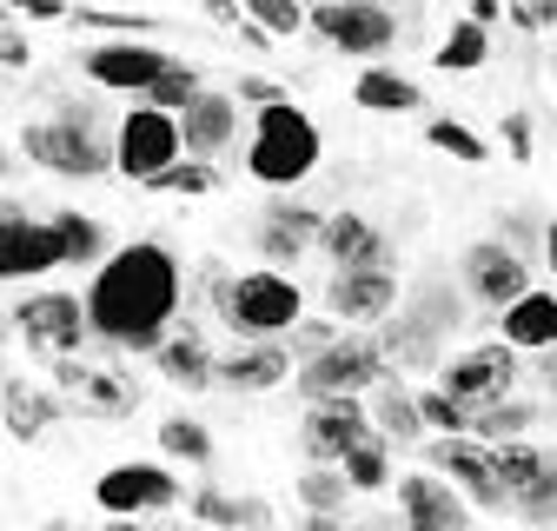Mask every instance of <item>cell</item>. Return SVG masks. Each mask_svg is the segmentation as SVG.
Instances as JSON below:
<instances>
[{"mask_svg": "<svg viewBox=\"0 0 557 531\" xmlns=\"http://www.w3.org/2000/svg\"><path fill=\"white\" fill-rule=\"evenodd\" d=\"M186 273L166 239H126L100 259V273L87 286V312H94V339L120 346V353H153L173 312H180Z\"/></svg>", "mask_w": 557, "mask_h": 531, "instance_id": "obj_1", "label": "cell"}, {"mask_svg": "<svg viewBox=\"0 0 557 531\" xmlns=\"http://www.w3.org/2000/svg\"><path fill=\"white\" fill-rule=\"evenodd\" d=\"M206 299H213V312L239 332V339H286V332L306 319V293H299V280H286L278 266L265 259L259 273H206Z\"/></svg>", "mask_w": 557, "mask_h": 531, "instance_id": "obj_2", "label": "cell"}, {"mask_svg": "<svg viewBox=\"0 0 557 531\" xmlns=\"http://www.w3.org/2000/svg\"><path fill=\"white\" fill-rule=\"evenodd\" d=\"M312 166H319V126H312V113L293 107V94L259 107L252 140H246V173L259 186H299V180H312Z\"/></svg>", "mask_w": 557, "mask_h": 531, "instance_id": "obj_3", "label": "cell"}, {"mask_svg": "<svg viewBox=\"0 0 557 531\" xmlns=\"http://www.w3.org/2000/svg\"><path fill=\"white\" fill-rule=\"evenodd\" d=\"M21 153L60 180H100V173H120L113 166V140H100L94 133V113L87 107H66L53 120H34L21 126Z\"/></svg>", "mask_w": 557, "mask_h": 531, "instance_id": "obj_4", "label": "cell"}, {"mask_svg": "<svg viewBox=\"0 0 557 531\" xmlns=\"http://www.w3.org/2000/svg\"><path fill=\"white\" fill-rule=\"evenodd\" d=\"M385 372H392L385 339H372V332H338V339H332L325 353L299 359L293 385H299L306 398H332V392H372Z\"/></svg>", "mask_w": 557, "mask_h": 531, "instance_id": "obj_5", "label": "cell"}, {"mask_svg": "<svg viewBox=\"0 0 557 531\" xmlns=\"http://www.w3.org/2000/svg\"><path fill=\"white\" fill-rule=\"evenodd\" d=\"M8 319H14V332L27 339V353L47 359V366L94 346V312H87V299H74V293H27V299H14Z\"/></svg>", "mask_w": 557, "mask_h": 531, "instance_id": "obj_6", "label": "cell"}, {"mask_svg": "<svg viewBox=\"0 0 557 531\" xmlns=\"http://www.w3.org/2000/svg\"><path fill=\"white\" fill-rule=\"evenodd\" d=\"M180 153H186L180 113H173V107H153V100H139V107L120 120V133H113V166H120V180H133V186H147L153 173H166Z\"/></svg>", "mask_w": 557, "mask_h": 531, "instance_id": "obj_7", "label": "cell"}, {"mask_svg": "<svg viewBox=\"0 0 557 531\" xmlns=\"http://www.w3.org/2000/svg\"><path fill=\"white\" fill-rule=\"evenodd\" d=\"M173 66V53L160 47V34H107L100 47H87L81 53V74L94 81V87H107V94H147L160 74Z\"/></svg>", "mask_w": 557, "mask_h": 531, "instance_id": "obj_8", "label": "cell"}, {"mask_svg": "<svg viewBox=\"0 0 557 531\" xmlns=\"http://www.w3.org/2000/svg\"><path fill=\"white\" fill-rule=\"evenodd\" d=\"M425 465H438V472H445L478 511H511V485L498 479L492 439H478V432H438V439L425 445Z\"/></svg>", "mask_w": 557, "mask_h": 531, "instance_id": "obj_9", "label": "cell"}, {"mask_svg": "<svg viewBox=\"0 0 557 531\" xmlns=\"http://www.w3.org/2000/svg\"><path fill=\"white\" fill-rule=\"evenodd\" d=\"M53 385L74 398L81 412H94V419H133L139 412V379L126 366H113V359H94V353L53 359Z\"/></svg>", "mask_w": 557, "mask_h": 531, "instance_id": "obj_10", "label": "cell"}, {"mask_svg": "<svg viewBox=\"0 0 557 531\" xmlns=\"http://www.w3.org/2000/svg\"><path fill=\"white\" fill-rule=\"evenodd\" d=\"M94 505L107 518H153V511H173L180 505V479L153 458H126V465H107L94 479Z\"/></svg>", "mask_w": 557, "mask_h": 531, "instance_id": "obj_11", "label": "cell"}, {"mask_svg": "<svg viewBox=\"0 0 557 531\" xmlns=\"http://www.w3.org/2000/svg\"><path fill=\"white\" fill-rule=\"evenodd\" d=\"M366 432H379V419H372V406H366V392H332V398H312V406H306L299 452H306L312 465H338Z\"/></svg>", "mask_w": 557, "mask_h": 531, "instance_id": "obj_12", "label": "cell"}, {"mask_svg": "<svg viewBox=\"0 0 557 531\" xmlns=\"http://www.w3.org/2000/svg\"><path fill=\"white\" fill-rule=\"evenodd\" d=\"M312 34L332 53H385L398 40V14L385 0H312Z\"/></svg>", "mask_w": 557, "mask_h": 531, "instance_id": "obj_13", "label": "cell"}, {"mask_svg": "<svg viewBox=\"0 0 557 531\" xmlns=\"http://www.w3.org/2000/svg\"><path fill=\"white\" fill-rule=\"evenodd\" d=\"M438 385L458 392L465 406H492V398H511L518 392V346L511 339H492V346H465L438 366Z\"/></svg>", "mask_w": 557, "mask_h": 531, "instance_id": "obj_14", "label": "cell"}, {"mask_svg": "<svg viewBox=\"0 0 557 531\" xmlns=\"http://www.w3.org/2000/svg\"><path fill=\"white\" fill-rule=\"evenodd\" d=\"M458 273H465V293L478 306H492V312H505L518 293H531V266H524V252L505 233L498 239H471L458 252Z\"/></svg>", "mask_w": 557, "mask_h": 531, "instance_id": "obj_15", "label": "cell"}, {"mask_svg": "<svg viewBox=\"0 0 557 531\" xmlns=\"http://www.w3.org/2000/svg\"><path fill=\"white\" fill-rule=\"evenodd\" d=\"M398 299L405 286L392 266H332V280H325V312H338L345 325H385Z\"/></svg>", "mask_w": 557, "mask_h": 531, "instance_id": "obj_16", "label": "cell"}, {"mask_svg": "<svg viewBox=\"0 0 557 531\" xmlns=\"http://www.w3.org/2000/svg\"><path fill=\"white\" fill-rule=\"evenodd\" d=\"M53 266H66L60 226L53 220H27L8 199V213H0V273L8 280H40V273H53Z\"/></svg>", "mask_w": 557, "mask_h": 531, "instance_id": "obj_17", "label": "cell"}, {"mask_svg": "<svg viewBox=\"0 0 557 531\" xmlns=\"http://www.w3.org/2000/svg\"><path fill=\"white\" fill-rule=\"evenodd\" d=\"M319 226H325L319 207L293 199V186H272V199L259 207V252H265L272 266H299L306 246H319Z\"/></svg>", "mask_w": 557, "mask_h": 531, "instance_id": "obj_18", "label": "cell"}, {"mask_svg": "<svg viewBox=\"0 0 557 531\" xmlns=\"http://www.w3.org/2000/svg\"><path fill=\"white\" fill-rule=\"evenodd\" d=\"M471 511H478V505L438 472V465H425V472H405V479H398V518H405L411 531H465Z\"/></svg>", "mask_w": 557, "mask_h": 531, "instance_id": "obj_19", "label": "cell"}, {"mask_svg": "<svg viewBox=\"0 0 557 531\" xmlns=\"http://www.w3.org/2000/svg\"><path fill=\"white\" fill-rule=\"evenodd\" d=\"M293 372H299V353L286 339H239L220 359V385L226 392H278Z\"/></svg>", "mask_w": 557, "mask_h": 531, "instance_id": "obj_20", "label": "cell"}, {"mask_svg": "<svg viewBox=\"0 0 557 531\" xmlns=\"http://www.w3.org/2000/svg\"><path fill=\"white\" fill-rule=\"evenodd\" d=\"M239 94H220V87H206L199 100H186L180 107V133H186V153H199V160H213V153H226L233 140H239Z\"/></svg>", "mask_w": 557, "mask_h": 531, "instance_id": "obj_21", "label": "cell"}, {"mask_svg": "<svg viewBox=\"0 0 557 531\" xmlns=\"http://www.w3.org/2000/svg\"><path fill=\"white\" fill-rule=\"evenodd\" d=\"M74 406L60 385L53 392H34L21 372H8V385H0V412H8V439L14 445H34V439H47L53 425H60V412Z\"/></svg>", "mask_w": 557, "mask_h": 531, "instance_id": "obj_22", "label": "cell"}, {"mask_svg": "<svg viewBox=\"0 0 557 531\" xmlns=\"http://www.w3.org/2000/svg\"><path fill=\"white\" fill-rule=\"evenodd\" d=\"M319 252H325L332 266H392V239H385L366 213H325Z\"/></svg>", "mask_w": 557, "mask_h": 531, "instance_id": "obj_23", "label": "cell"}, {"mask_svg": "<svg viewBox=\"0 0 557 531\" xmlns=\"http://www.w3.org/2000/svg\"><path fill=\"white\" fill-rule=\"evenodd\" d=\"M153 366H160V379H166V385H180V392H206V385H220V359L206 353L199 332H166V339L153 346Z\"/></svg>", "mask_w": 557, "mask_h": 531, "instance_id": "obj_24", "label": "cell"}, {"mask_svg": "<svg viewBox=\"0 0 557 531\" xmlns=\"http://www.w3.org/2000/svg\"><path fill=\"white\" fill-rule=\"evenodd\" d=\"M366 398H372V419H379V432H385L392 445H418V439L432 432V425H425V406H418V392H411L398 372H385Z\"/></svg>", "mask_w": 557, "mask_h": 531, "instance_id": "obj_25", "label": "cell"}, {"mask_svg": "<svg viewBox=\"0 0 557 531\" xmlns=\"http://www.w3.org/2000/svg\"><path fill=\"white\" fill-rule=\"evenodd\" d=\"M498 325H505V339L518 346V353H544V346H557V293H518L505 312H498Z\"/></svg>", "mask_w": 557, "mask_h": 531, "instance_id": "obj_26", "label": "cell"}, {"mask_svg": "<svg viewBox=\"0 0 557 531\" xmlns=\"http://www.w3.org/2000/svg\"><path fill=\"white\" fill-rule=\"evenodd\" d=\"M352 107H366V113H418V107H425V87H418L411 74H398V66H366V74L352 81Z\"/></svg>", "mask_w": 557, "mask_h": 531, "instance_id": "obj_27", "label": "cell"}, {"mask_svg": "<svg viewBox=\"0 0 557 531\" xmlns=\"http://www.w3.org/2000/svg\"><path fill=\"white\" fill-rule=\"evenodd\" d=\"M338 465H345V479H352V492H359V498H372V492H385V485H392V439H385V432H366L352 452L338 458Z\"/></svg>", "mask_w": 557, "mask_h": 531, "instance_id": "obj_28", "label": "cell"}, {"mask_svg": "<svg viewBox=\"0 0 557 531\" xmlns=\"http://www.w3.org/2000/svg\"><path fill=\"white\" fill-rule=\"evenodd\" d=\"M147 193H160V199H206V193H220V166L199 160V153H186V160H173L166 173H153Z\"/></svg>", "mask_w": 557, "mask_h": 531, "instance_id": "obj_29", "label": "cell"}, {"mask_svg": "<svg viewBox=\"0 0 557 531\" xmlns=\"http://www.w3.org/2000/svg\"><path fill=\"white\" fill-rule=\"evenodd\" d=\"M484 60H492V27L465 14V21L438 40V66H445V74H478Z\"/></svg>", "mask_w": 557, "mask_h": 531, "instance_id": "obj_30", "label": "cell"}, {"mask_svg": "<svg viewBox=\"0 0 557 531\" xmlns=\"http://www.w3.org/2000/svg\"><path fill=\"white\" fill-rule=\"evenodd\" d=\"M352 498H359V492H352V479H345V465H312V472L299 479V505H306L312 518H338Z\"/></svg>", "mask_w": 557, "mask_h": 531, "instance_id": "obj_31", "label": "cell"}, {"mask_svg": "<svg viewBox=\"0 0 557 531\" xmlns=\"http://www.w3.org/2000/svg\"><path fill=\"white\" fill-rule=\"evenodd\" d=\"M492 458H498V479H505L511 492H524L531 479H544L550 465H557V458H550V452H537L524 432H518V439H492Z\"/></svg>", "mask_w": 557, "mask_h": 531, "instance_id": "obj_32", "label": "cell"}, {"mask_svg": "<svg viewBox=\"0 0 557 531\" xmlns=\"http://www.w3.org/2000/svg\"><path fill=\"white\" fill-rule=\"evenodd\" d=\"M160 452L180 458V465H213V432L186 412H173V419H160Z\"/></svg>", "mask_w": 557, "mask_h": 531, "instance_id": "obj_33", "label": "cell"}, {"mask_svg": "<svg viewBox=\"0 0 557 531\" xmlns=\"http://www.w3.org/2000/svg\"><path fill=\"white\" fill-rule=\"evenodd\" d=\"M531 425H537V406H524L518 392H511V398H492V406L471 412V432H478V439H518V432H531Z\"/></svg>", "mask_w": 557, "mask_h": 531, "instance_id": "obj_34", "label": "cell"}, {"mask_svg": "<svg viewBox=\"0 0 557 531\" xmlns=\"http://www.w3.org/2000/svg\"><path fill=\"white\" fill-rule=\"evenodd\" d=\"M60 239H66V266H100L107 259V233L94 213H53Z\"/></svg>", "mask_w": 557, "mask_h": 531, "instance_id": "obj_35", "label": "cell"}, {"mask_svg": "<svg viewBox=\"0 0 557 531\" xmlns=\"http://www.w3.org/2000/svg\"><path fill=\"white\" fill-rule=\"evenodd\" d=\"M425 140H432L438 153H451L458 166H484V160H492V147H484L465 120H425Z\"/></svg>", "mask_w": 557, "mask_h": 531, "instance_id": "obj_36", "label": "cell"}, {"mask_svg": "<svg viewBox=\"0 0 557 531\" xmlns=\"http://www.w3.org/2000/svg\"><path fill=\"white\" fill-rule=\"evenodd\" d=\"M246 21H259L272 40H293V34L312 27V8L306 0H246Z\"/></svg>", "mask_w": 557, "mask_h": 531, "instance_id": "obj_37", "label": "cell"}, {"mask_svg": "<svg viewBox=\"0 0 557 531\" xmlns=\"http://www.w3.org/2000/svg\"><path fill=\"white\" fill-rule=\"evenodd\" d=\"M199 94H206V74L173 53V66H166V74H160L147 94H139V100H153V107H173V113H180V107H186V100H199Z\"/></svg>", "mask_w": 557, "mask_h": 531, "instance_id": "obj_38", "label": "cell"}, {"mask_svg": "<svg viewBox=\"0 0 557 531\" xmlns=\"http://www.w3.org/2000/svg\"><path fill=\"white\" fill-rule=\"evenodd\" d=\"M418 406H425L432 432H471V406H465L458 392H445V385H425V392H418Z\"/></svg>", "mask_w": 557, "mask_h": 531, "instance_id": "obj_39", "label": "cell"}, {"mask_svg": "<svg viewBox=\"0 0 557 531\" xmlns=\"http://www.w3.org/2000/svg\"><path fill=\"white\" fill-rule=\"evenodd\" d=\"M511 511L524 524H557V465H550L544 479H531L524 492H511Z\"/></svg>", "mask_w": 557, "mask_h": 531, "instance_id": "obj_40", "label": "cell"}, {"mask_svg": "<svg viewBox=\"0 0 557 531\" xmlns=\"http://www.w3.org/2000/svg\"><path fill=\"white\" fill-rule=\"evenodd\" d=\"M74 21L94 34H160L153 14H133V8H74Z\"/></svg>", "mask_w": 557, "mask_h": 531, "instance_id": "obj_41", "label": "cell"}, {"mask_svg": "<svg viewBox=\"0 0 557 531\" xmlns=\"http://www.w3.org/2000/svg\"><path fill=\"white\" fill-rule=\"evenodd\" d=\"M338 332H345V319H338V312H332V319H299V325H293V353H299V359H312V353H325V346L338 339Z\"/></svg>", "mask_w": 557, "mask_h": 531, "instance_id": "obj_42", "label": "cell"}, {"mask_svg": "<svg viewBox=\"0 0 557 531\" xmlns=\"http://www.w3.org/2000/svg\"><path fill=\"white\" fill-rule=\"evenodd\" d=\"M193 518H206V524H239V498H226L220 485H199L193 492Z\"/></svg>", "mask_w": 557, "mask_h": 531, "instance_id": "obj_43", "label": "cell"}, {"mask_svg": "<svg viewBox=\"0 0 557 531\" xmlns=\"http://www.w3.org/2000/svg\"><path fill=\"white\" fill-rule=\"evenodd\" d=\"M511 21L524 34H544V27H557V0H511Z\"/></svg>", "mask_w": 557, "mask_h": 531, "instance_id": "obj_44", "label": "cell"}, {"mask_svg": "<svg viewBox=\"0 0 557 531\" xmlns=\"http://www.w3.org/2000/svg\"><path fill=\"white\" fill-rule=\"evenodd\" d=\"M505 153L511 166H531V113H505Z\"/></svg>", "mask_w": 557, "mask_h": 531, "instance_id": "obj_45", "label": "cell"}, {"mask_svg": "<svg viewBox=\"0 0 557 531\" xmlns=\"http://www.w3.org/2000/svg\"><path fill=\"white\" fill-rule=\"evenodd\" d=\"M246 107H272V100H286V87L278 81H265V74H239V87H233Z\"/></svg>", "mask_w": 557, "mask_h": 531, "instance_id": "obj_46", "label": "cell"}, {"mask_svg": "<svg viewBox=\"0 0 557 531\" xmlns=\"http://www.w3.org/2000/svg\"><path fill=\"white\" fill-rule=\"evenodd\" d=\"M8 14H27V21H74L66 0H8Z\"/></svg>", "mask_w": 557, "mask_h": 531, "instance_id": "obj_47", "label": "cell"}, {"mask_svg": "<svg viewBox=\"0 0 557 531\" xmlns=\"http://www.w3.org/2000/svg\"><path fill=\"white\" fill-rule=\"evenodd\" d=\"M27 60H34L27 34H21V27H8V40H0V66H8V74H27Z\"/></svg>", "mask_w": 557, "mask_h": 531, "instance_id": "obj_48", "label": "cell"}, {"mask_svg": "<svg viewBox=\"0 0 557 531\" xmlns=\"http://www.w3.org/2000/svg\"><path fill=\"white\" fill-rule=\"evenodd\" d=\"M206 21H220V27H246V0H199Z\"/></svg>", "mask_w": 557, "mask_h": 531, "instance_id": "obj_49", "label": "cell"}, {"mask_svg": "<svg viewBox=\"0 0 557 531\" xmlns=\"http://www.w3.org/2000/svg\"><path fill=\"white\" fill-rule=\"evenodd\" d=\"M465 14L484 21V27H498V14H511V0H465Z\"/></svg>", "mask_w": 557, "mask_h": 531, "instance_id": "obj_50", "label": "cell"}, {"mask_svg": "<svg viewBox=\"0 0 557 531\" xmlns=\"http://www.w3.org/2000/svg\"><path fill=\"white\" fill-rule=\"evenodd\" d=\"M498 233H505V239H511V246H524V239H531V233H537V226H531V213H511V220H505V226H498Z\"/></svg>", "mask_w": 557, "mask_h": 531, "instance_id": "obj_51", "label": "cell"}, {"mask_svg": "<svg viewBox=\"0 0 557 531\" xmlns=\"http://www.w3.org/2000/svg\"><path fill=\"white\" fill-rule=\"evenodd\" d=\"M239 524H272V505L265 498H239Z\"/></svg>", "mask_w": 557, "mask_h": 531, "instance_id": "obj_52", "label": "cell"}, {"mask_svg": "<svg viewBox=\"0 0 557 531\" xmlns=\"http://www.w3.org/2000/svg\"><path fill=\"white\" fill-rule=\"evenodd\" d=\"M537 372H544V385H550V398H557V346L537 353Z\"/></svg>", "mask_w": 557, "mask_h": 531, "instance_id": "obj_53", "label": "cell"}, {"mask_svg": "<svg viewBox=\"0 0 557 531\" xmlns=\"http://www.w3.org/2000/svg\"><path fill=\"white\" fill-rule=\"evenodd\" d=\"M544 266H550V280H557V220L544 226Z\"/></svg>", "mask_w": 557, "mask_h": 531, "instance_id": "obj_54", "label": "cell"}]
</instances>
